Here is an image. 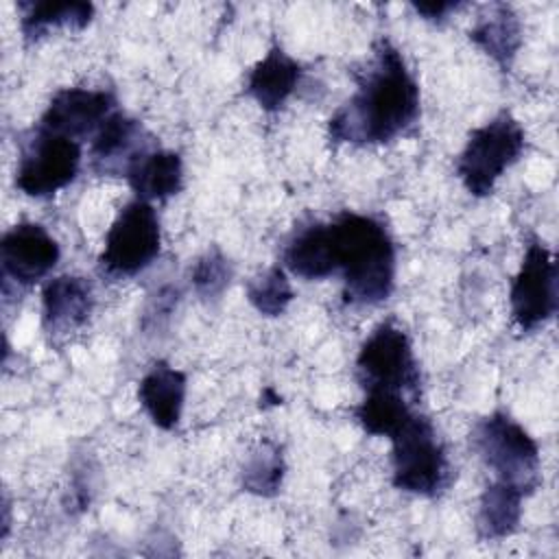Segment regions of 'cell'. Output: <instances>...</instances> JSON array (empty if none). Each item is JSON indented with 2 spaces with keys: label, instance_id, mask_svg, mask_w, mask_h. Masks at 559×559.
Here are the masks:
<instances>
[{
  "label": "cell",
  "instance_id": "17",
  "mask_svg": "<svg viewBox=\"0 0 559 559\" xmlns=\"http://www.w3.org/2000/svg\"><path fill=\"white\" fill-rule=\"evenodd\" d=\"M284 266L301 280H325L336 273L330 223L299 229L284 249Z\"/></svg>",
  "mask_w": 559,
  "mask_h": 559
},
{
  "label": "cell",
  "instance_id": "4",
  "mask_svg": "<svg viewBox=\"0 0 559 559\" xmlns=\"http://www.w3.org/2000/svg\"><path fill=\"white\" fill-rule=\"evenodd\" d=\"M472 443L496 480L531 496L539 483V445L513 417L496 411L474 426Z\"/></svg>",
  "mask_w": 559,
  "mask_h": 559
},
{
  "label": "cell",
  "instance_id": "18",
  "mask_svg": "<svg viewBox=\"0 0 559 559\" xmlns=\"http://www.w3.org/2000/svg\"><path fill=\"white\" fill-rule=\"evenodd\" d=\"M469 39L502 70H509L522 46L520 17L509 4H491L469 28Z\"/></svg>",
  "mask_w": 559,
  "mask_h": 559
},
{
  "label": "cell",
  "instance_id": "24",
  "mask_svg": "<svg viewBox=\"0 0 559 559\" xmlns=\"http://www.w3.org/2000/svg\"><path fill=\"white\" fill-rule=\"evenodd\" d=\"M234 277V269L229 264V260L225 258V253L216 247L207 249L192 266L190 273V282L194 293L203 299V301H218L223 297V293L227 290L229 282Z\"/></svg>",
  "mask_w": 559,
  "mask_h": 559
},
{
  "label": "cell",
  "instance_id": "12",
  "mask_svg": "<svg viewBox=\"0 0 559 559\" xmlns=\"http://www.w3.org/2000/svg\"><path fill=\"white\" fill-rule=\"evenodd\" d=\"M153 148L157 146L140 120L114 111L92 138V168L100 175L124 177L127 170Z\"/></svg>",
  "mask_w": 559,
  "mask_h": 559
},
{
  "label": "cell",
  "instance_id": "7",
  "mask_svg": "<svg viewBox=\"0 0 559 559\" xmlns=\"http://www.w3.org/2000/svg\"><path fill=\"white\" fill-rule=\"evenodd\" d=\"M162 249V229L153 203L133 199L111 223L98 266L105 275L122 280L142 273Z\"/></svg>",
  "mask_w": 559,
  "mask_h": 559
},
{
  "label": "cell",
  "instance_id": "8",
  "mask_svg": "<svg viewBox=\"0 0 559 559\" xmlns=\"http://www.w3.org/2000/svg\"><path fill=\"white\" fill-rule=\"evenodd\" d=\"M79 168L81 142L35 127L33 135L22 146L15 186L26 197L48 199L70 186L76 179Z\"/></svg>",
  "mask_w": 559,
  "mask_h": 559
},
{
  "label": "cell",
  "instance_id": "11",
  "mask_svg": "<svg viewBox=\"0 0 559 559\" xmlns=\"http://www.w3.org/2000/svg\"><path fill=\"white\" fill-rule=\"evenodd\" d=\"M114 111L118 109L111 92L63 87L50 98L37 127L81 142L83 138L94 135Z\"/></svg>",
  "mask_w": 559,
  "mask_h": 559
},
{
  "label": "cell",
  "instance_id": "9",
  "mask_svg": "<svg viewBox=\"0 0 559 559\" xmlns=\"http://www.w3.org/2000/svg\"><path fill=\"white\" fill-rule=\"evenodd\" d=\"M557 282V262L552 251L533 238L526 245V253L509 293L511 317L520 330H537L555 317L559 306Z\"/></svg>",
  "mask_w": 559,
  "mask_h": 559
},
{
  "label": "cell",
  "instance_id": "21",
  "mask_svg": "<svg viewBox=\"0 0 559 559\" xmlns=\"http://www.w3.org/2000/svg\"><path fill=\"white\" fill-rule=\"evenodd\" d=\"M413 415L404 395L391 391H365V400L354 408L356 421L367 435L391 437Z\"/></svg>",
  "mask_w": 559,
  "mask_h": 559
},
{
  "label": "cell",
  "instance_id": "19",
  "mask_svg": "<svg viewBox=\"0 0 559 559\" xmlns=\"http://www.w3.org/2000/svg\"><path fill=\"white\" fill-rule=\"evenodd\" d=\"M524 498L526 493L509 483H502V480L489 483L478 502V513H476L478 537L504 539L513 535L522 520Z\"/></svg>",
  "mask_w": 559,
  "mask_h": 559
},
{
  "label": "cell",
  "instance_id": "22",
  "mask_svg": "<svg viewBox=\"0 0 559 559\" xmlns=\"http://www.w3.org/2000/svg\"><path fill=\"white\" fill-rule=\"evenodd\" d=\"M286 463L282 448L273 441L260 443L245 461L240 469V485L245 491L262 498H271L280 491Z\"/></svg>",
  "mask_w": 559,
  "mask_h": 559
},
{
  "label": "cell",
  "instance_id": "20",
  "mask_svg": "<svg viewBox=\"0 0 559 559\" xmlns=\"http://www.w3.org/2000/svg\"><path fill=\"white\" fill-rule=\"evenodd\" d=\"M20 28L22 35L33 41L52 28L83 31L92 17L94 7L90 2H55V0H31L20 2Z\"/></svg>",
  "mask_w": 559,
  "mask_h": 559
},
{
  "label": "cell",
  "instance_id": "5",
  "mask_svg": "<svg viewBox=\"0 0 559 559\" xmlns=\"http://www.w3.org/2000/svg\"><path fill=\"white\" fill-rule=\"evenodd\" d=\"M526 144L522 124L502 111L474 129L456 157V175L472 197L491 194L496 181L511 168Z\"/></svg>",
  "mask_w": 559,
  "mask_h": 559
},
{
  "label": "cell",
  "instance_id": "13",
  "mask_svg": "<svg viewBox=\"0 0 559 559\" xmlns=\"http://www.w3.org/2000/svg\"><path fill=\"white\" fill-rule=\"evenodd\" d=\"M94 310L92 284L79 275L52 277L41 290V325L52 338L81 330Z\"/></svg>",
  "mask_w": 559,
  "mask_h": 559
},
{
  "label": "cell",
  "instance_id": "15",
  "mask_svg": "<svg viewBox=\"0 0 559 559\" xmlns=\"http://www.w3.org/2000/svg\"><path fill=\"white\" fill-rule=\"evenodd\" d=\"M301 66L273 46L264 59H260L247 76V94L269 114L280 111L301 81Z\"/></svg>",
  "mask_w": 559,
  "mask_h": 559
},
{
  "label": "cell",
  "instance_id": "16",
  "mask_svg": "<svg viewBox=\"0 0 559 559\" xmlns=\"http://www.w3.org/2000/svg\"><path fill=\"white\" fill-rule=\"evenodd\" d=\"M127 181L135 192V199L142 201H166L183 188V162L179 153L153 148L142 155L129 170Z\"/></svg>",
  "mask_w": 559,
  "mask_h": 559
},
{
  "label": "cell",
  "instance_id": "2",
  "mask_svg": "<svg viewBox=\"0 0 559 559\" xmlns=\"http://www.w3.org/2000/svg\"><path fill=\"white\" fill-rule=\"evenodd\" d=\"M330 231L345 304L376 306L389 299L395 284V247L386 227L373 216L343 212L330 223Z\"/></svg>",
  "mask_w": 559,
  "mask_h": 559
},
{
  "label": "cell",
  "instance_id": "10",
  "mask_svg": "<svg viewBox=\"0 0 559 559\" xmlns=\"http://www.w3.org/2000/svg\"><path fill=\"white\" fill-rule=\"evenodd\" d=\"M61 249L39 223H17L0 240V264L4 284L33 286L59 262Z\"/></svg>",
  "mask_w": 559,
  "mask_h": 559
},
{
  "label": "cell",
  "instance_id": "1",
  "mask_svg": "<svg viewBox=\"0 0 559 559\" xmlns=\"http://www.w3.org/2000/svg\"><path fill=\"white\" fill-rule=\"evenodd\" d=\"M419 120V87L400 50L380 39L356 92L328 122L334 144H386Z\"/></svg>",
  "mask_w": 559,
  "mask_h": 559
},
{
  "label": "cell",
  "instance_id": "6",
  "mask_svg": "<svg viewBox=\"0 0 559 559\" xmlns=\"http://www.w3.org/2000/svg\"><path fill=\"white\" fill-rule=\"evenodd\" d=\"M356 378L365 391H391L417 400L421 373L408 334L391 321L380 323L358 349Z\"/></svg>",
  "mask_w": 559,
  "mask_h": 559
},
{
  "label": "cell",
  "instance_id": "23",
  "mask_svg": "<svg viewBox=\"0 0 559 559\" xmlns=\"http://www.w3.org/2000/svg\"><path fill=\"white\" fill-rule=\"evenodd\" d=\"M249 304L264 317H280L293 301V288L284 266L275 264L247 284Z\"/></svg>",
  "mask_w": 559,
  "mask_h": 559
},
{
  "label": "cell",
  "instance_id": "25",
  "mask_svg": "<svg viewBox=\"0 0 559 559\" xmlns=\"http://www.w3.org/2000/svg\"><path fill=\"white\" fill-rule=\"evenodd\" d=\"M461 2H413V9L428 22H443L452 11H456Z\"/></svg>",
  "mask_w": 559,
  "mask_h": 559
},
{
  "label": "cell",
  "instance_id": "3",
  "mask_svg": "<svg viewBox=\"0 0 559 559\" xmlns=\"http://www.w3.org/2000/svg\"><path fill=\"white\" fill-rule=\"evenodd\" d=\"M393 487L435 498L450 485V461L432 421L413 413L391 437Z\"/></svg>",
  "mask_w": 559,
  "mask_h": 559
},
{
  "label": "cell",
  "instance_id": "14",
  "mask_svg": "<svg viewBox=\"0 0 559 559\" xmlns=\"http://www.w3.org/2000/svg\"><path fill=\"white\" fill-rule=\"evenodd\" d=\"M186 386V373L164 360H157L142 376L138 384V400L157 428L173 430L179 426Z\"/></svg>",
  "mask_w": 559,
  "mask_h": 559
}]
</instances>
